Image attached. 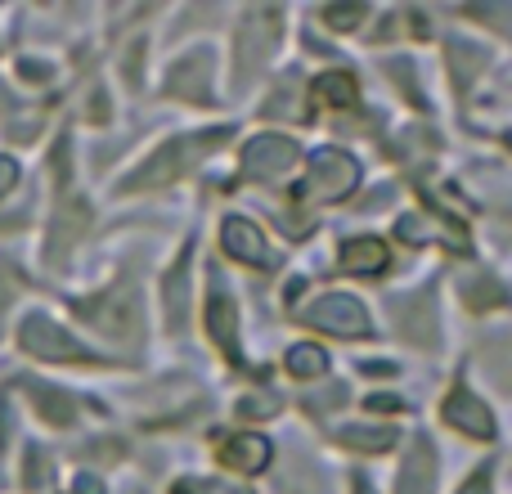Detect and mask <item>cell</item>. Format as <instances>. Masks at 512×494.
Returning <instances> with one entry per match:
<instances>
[{"instance_id":"2","label":"cell","mask_w":512,"mask_h":494,"mask_svg":"<svg viewBox=\"0 0 512 494\" xmlns=\"http://www.w3.org/2000/svg\"><path fill=\"white\" fill-rule=\"evenodd\" d=\"M77 315L90 319L108 342H135L140 337V297H135L131 283H113L99 297L77 301Z\"/></svg>"},{"instance_id":"11","label":"cell","mask_w":512,"mask_h":494,"mask_svg":"<svg viewBox=\"0 0 512 494\" xmlns=\"http://www.w3.org/2000/svg\"><path fill=\"white\" fill-rule=\"evenodd\" d=\"M221 247L234 256V261H248V265H274L270 247H265V234L256 230L248 216H230L221 225Z\"/></svg>"},{"instance_id":"32","label":"cell","mask_w":512,"mask_h":494,"mask_svg":"<svg viewBox=\"0 0 512 494\" xmlns=\"http://www.w3.org/2000/svg\"><path fill=\"white\" fill-rule=\"evenodd\" d=\"M369 409H391V414H396L400 400L396 396H369Z\"/></svg>"},{"instance_id":"19","label":"cell","mask_w":512,"mask_h":494,"mask_svg":"<svg viewBox=\"0 0 512 494\" xmlns=\"http://www.w3.org/2000/svg\"><path fill=\"white\" fill-rule=\"evenodd\" d=\"M315 104L351 108L355 104V77H351V72H324V77L315 81Z\"/></svg>"},{"instance_id":"3","label":"cell","mask_w":512,"mask_h":494,"mask_svg":"<svg viewBox=\"0 0 512 494\" xmlns=\"http://www.w3.org/2000/svg\"><path fill=\"white\" fill-rule=\"evenodd\" d=\"M18 342H23V351L32 355V360H54V364H95L99 360L90 346H81L77 337L63 333V328L45 315H27L23 324H18Z\"/></svg>"},{"instance_id":"26","label":"cell","mask_w":512,"mask_h":494,"mask_svg":"<svg viewBox=\"0 0 512 494\" xmlns=\"http://www.w3.org/2000/svg\"><path fill=\"white\" fill-rule=\"evenodd\" d=\"M81 454H86V459H117V454H122V445H104V441H95V445H86V450H81Z\"/></svg>"},{"instance_id":"24","label":"cell","mask_w":512,"mask_h":494,"mask_svg":"<svg viewBox=\"0 0 512 494\" xmlns=\"http://www.w3.org/2000/svg\"><path fill=\"white\" fill-rule=\"evenodd\" d=\"M279 409H283L279 396H248V400H239V414L243 418H274Z\"/></svg>"},{"instance_id":"30","label":"cell","mask_w":512,"mask_h":494,"mask_svg":"<svg viewBox=\"0 0 512 494\" xmlns=\"http://www.w3.org/2000/svg\"><path fill=\"white\" fill-rule=\"evenodd\" d=\"M72 494H104V481H99V477H77Z\"/></svg>"},{"instance_id":"1","label":"cell","mask_w":512,"mask_h":494,"mask_svg":"<svg viewBox=\"0 0 512 494\" xmlns=\"http://www.w3.org/2000/svg\"><path fill=\"white\" fill-rule=\"evenodd\" d=\"M225 135H230V126H221V131H203V135H180V140H167L149 162H144L140 171H135L131 180H126V189H153V185H167V180H180L185 171H194V162L207 158V153H212L216 144L225 140Z\"/></svg>"},{"instance_id":"8","label":"cell","mask_w":512,"mask_h":494,"mask_svg":"<svg viewBox=\"0 0 512 494\" xmlns=\"http://www.w3.org/2000/svg\"><path fill=\"white\" fill-rule=\"evenodd\" d=\"M279 23H283V18L274 14V9H252V14H248L243 36H239V77L243 81L256 77V68L270 59L274 41H279Z\"/></svg>"},{"instance_id":"17","label":"cell","mask_w":512,"mask_h":494,"mask_svg":"<svg viewBox=\"0 0 512 494\" xmlns=\"http://www.w3.org/2000/svg\"><path fill=\"white\" fill-rule=\"evenodd\" d=\"M463 301H468L472 310H495V306H508L512 292L495 274H472V279H463Z\"/></svg>"},{"instance_id":"12","label":"cell","mask_w":512,"mask_h":494,"mask_svg":"<svg viewBox=\"0 0 512 494\" xmlns=\"http://www.w3.org/2000/svg\"><path fill=\"white\" fill-rule=\"evenodd\" d=\"M86 221H90L86 203H77V198H68V203L59 207V216H54V225H50V243H45V261H50V265H59L63 256L72 252V243L81 239V230H86Z\"/></svg>"},{"instance_id":"31","label":"cell","mask_w":512,"mask_h":494,"mask_svg":"<svg viewBox=\"0 0 512 494\" xmlns=\"http://www.w3.org/2000/svg\"><path fill=\"white\" fill-rule=\"evenodd\" d=\"M9 301H14V283H9V274H0V315H5Z\"/></svg>"},{"instance_id":"9","label":"cell","mask_w":512,"mask_h":494,"mask_svg":"<svg viewBox=\"0 0 512 494\" xmlns=\"http://www.w3.org/2000/svg\"><path fill=\"white\" fill-rule=\"evenodd\" d=\"M441 418L454 427V432L468 436V441H490V436H495V418H490V409L481 405V396H472L468 387H454L450 396H445Z\"/></svg>"},{"instance_id":"25","label":"cell","mask_w":512,"mask_h":494,"mask_svg":"<svg viewBox=\"0 0 512 494\" xmlns=\"http://www.w3.org/2000/svg\"><path fill=\"white\" fill-rule=\"evenodd\" d=\"M18 185V162L14 158H0V198Z\"/></svg>"},{"instance_id":"27","label":"cell","mask_w":512,"mask_h":494,"mask_svg":"<svg viewBox=\"0 0 512 494\" xmlns=\"http://www.w3.org/2000/svg\"><path fill=\"white\" fill-rule=\"evenodd\" d=\"M171 494H216V490L207 486V481H194V477H189V481H176V486H171Z\"/></svg>"},{"instance_id":"15","label":"cell","mask_w":512,"mask_h":494,"mask_svg":"<svg viewBox=\"0 0 512 494\" xmlns=\"http://www.w3.org/2000/svg\"><path fill=\"white\" fill-rule=\"evenodd\" d=\"M391 261L387 243L373 239V234H364V239H351L342 247V270L346 274H382Z\"/></svg>"},{"instance_id":"23","label":"cell","mask_w":512,"mask_h":494,"mask_svg":"<svg viewBox=\"0 0 512 494\" xmlns=\"http://www.w3.org/2000/svg\"><path fill=\"white\" fill-rule=\"evenodd\" d=\"M364 18H369V9L364 5H337V9H324V23L337 27V32H351V27H360Z\"/></svg>"},{"instance_id":"6","label":"cell","mask_w":512,"mask_h":494,"mask_svg":"<svg viewBox=\"0 0 512 494\" xmlns=\"http://www.w3.org/2000/svg\"><path fill=\"white\" fill-rule=\"evenodd\" d=\"M301 158V149L288 135H256L243 144V176L248 180H274Z\"/></svg>"},{"instance_id":"7","label":"cell","mask_w":512,"mask_h":494,"mask_svg":"<svg viewBox=\"0 0 512 494\" xmlns=\"http://www.w3.org/2000/svg\"><path fill=\"white\" fill-rule=\"evenodd\" d=\"M207 337H212L234 364H243V355H239V306H234V297L225 292L221 274H212V283H207Z\"/></svg>"},{"instance_id":"21","label":"cell","mask_w":512,"mask_h":494,"mask_svg":"<svg viewBox=\"0 0 512 494\" xmlns=\"http://www.w3.org/2000/svg\"><path fill=\"white\" fill-rule=\"evenodd\" d=\"M288 373H292V378H324V373H328V355L319 351V346H310V342H297L288 351Z\"/></svg>"},{"instance_id":"14","label":"cell","mask_w":512,"mask_h":494,"mask_svg":"<svg viewBox=\"0 0 512 494\" xmlns=\"http://www.w3.org/2000/svg\"><path fill=\"white\" fill-rule=\"evenodd\" d=\"M432 486H436V450L418 436V441L409 445L405 468H400L396 494H432Z\"/></svg>"},{"instance_id":"18","label":"cell","mask_w":512,"mask_h":494,"mask_svg":"<svg viewBox=\"0 0 512 494\" xmlns=\"http://www.w3.org/2000/svg\"><path fill=\"white\" fill-rule=\"evenodd\" d=\"M167 315H171V328H185V319H189V256H180L171 279H167Z\"/></svg>"},{"instance_id":"22","label":"cell","mask_w":512,"mask_h":494,"mask_svg":"<svg viewBox=\"0 0 512 494\" xmlns=\"http://www.w3.org/2000/svg\"><path fill=\"white\" fill-rule=\"evenodd\" d=\"M54 481V468H50V459H45L41 450H27V472H23V486L27 490H45Z\"/></svg>"},{"instance_id":"29","label":"cell","mask_w":512,"mask_h":494,"mask_svg":"<svg viewBox=\"0 0 512 494\" xmlns=\"http://www.w3.org/2000/svg\"><path fill=\"white\" fill-rule=\"evenodd\" d=\"M459 494H490V472H477V477H468V486Z\"/></svg>"},{"instance_id":"13","label":"cell","mask_w":512,"mask_h":494,"mask_svg":"<svg viewBox=\"0 0 512 494\" xmlns=\"http://www.w3.org/2000/svg\"><path fill=\"white\" fill-rule=\"evenodd\" d=\"M221 463L234 472H243V477H252V472H265V463H270V441L256 432H239L230 436V441L221 445Z\"/></svg>"},{"instance_id":"10","label":"cell","mask_w":512,"mask_h":494,"mask_svg":"<svg viewBox=\"0 0 512 494\" xmlns=\"http://www.w3.org/2000/svg\"><path fill=\"white\" fill-rule=\"evenodd\" d=\"M212 59H207L203 50H194V54H185V59L171 68V77H167V95H176V99H198V104H207L212 99Z\"/></svg>"},{"instance_id":"4","label":"cell","mask_w":512,"mask_h":494,"mask_svg":"<svg viewBox=\"0 0 512 494\" xmlns=\"http://www.w3.org/2000/svg\"><path fill=\"white\" fill-rule=\"evenodd\" d=\"M355 185H360V162L346 149H319L315 158H310V176H306V185H301V194L315 198V203H337V198H346Z\"/></svg>"},{"instance_id":"28","label":"cell","mask_w":512,"mask_h":494,"mask_svg":"<svg viewBox=\"0 0 512 494\" xmlns=\"http://www.w3.org/2000/svg\"><path fill=\"white\" fill-rule=\"evenodd\" d=\"M18 72H23L27 81H45V77H50V68H45V63H32V59L18 63Z\"/></svg>"},{"instance_id":"20","label":"cell","mask_w":512,"mask_h":494,"mask_svg":"<svg viewBox=\"0 0 512 494\" xmlns=\"http://www.w3.org/2000/svg\"><path fill=\"white\" fill-rule=\"evenodd\" d=\"M337 441L346 445V450H360V454H382L396 445V432L391 427H342L337 432Z\"/></svg>"},{"instance_id":"16","label":"cell","mask_w":512,"mask_h":494,"mask_svg":"<svg viewBox=\"0 0 512 494\" xmlns=\"http://www.w3.org/2000/svg\"><path fill=\"white\" fill-rule=\"evenodd\" d=\"M27 396H32V409L54 427H68L77 418V405L68 400V391L45 387V382H27Z\"/></svg>"},{"instance_id":"33","label":"cell","mask_w":512,"mask_h":494,"mask_svg":"<svg viewBox=\"0 0 512 494\" xmlns=\"http://www.w3.org/2000/svg\"><path fill=\"white\" fill-rule=\"evenodd\" d=\"M355 494H373L369 486H364V481H355Z\"/></svg>"},{"instance_id":"5","label":"cell","mask_w":512,"mask_h":494,"mask_svg":"<svg viewBox=\"0 0 512 494\" xmlns=\"http://www.w3.org/2000/svg\"><path fill=\"white\" fill-rule=\"evenodd\" d=\"M301 319H306L310 328H324V333H333V337H369V310H364L355 297H342V292H328V297H319Z\"/></svg>"}]
</instances>
